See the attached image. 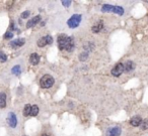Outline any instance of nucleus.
<instances>
[{
    "instance_id": "f257e3e1",
    "label": "nucleus",
    "mask_w": 148,
    "mask_h": 136,
    "mask_svg": "<svg viewBox=\"0 0 148 136\" xmlns=\"http://www.w3.org/2000/svg\"><path fill=\"white\" fill-rule=\"evenodd\" d=\"M57 44H58V47L61 50H66L68 53H71L75 48V44L72 37L66 35V34H59L58 38H57Z\"/></svg>"
},
{
    "instance_id": "f03ea898",
    "label": "nucleus",
    "mask_w": 148,
    "mask_h": 136,
    "mask_svg": "<svg viewBox=\"0 0 148 136\" xmlns=\"http://www.w3.org/2000/svg\"><path fill=\"white\" fill-rule=\"evenodd\" d=\"M81 21H82V15L79 14V13H75L67 20V26L69 28H71V29L77 28L80 25Z\"/></svg>"
},
{
    "instance_id": "7ed1b4c3",
    "label": "nucleus",
    "mask_w": 148,
    "mask_h": 136,
    "mask_svg": "<svg viewBox=\"0 0 148 136\" xmlns=\"http://www.w3.org/2000/svg\"><path fill=\"white\" fill-rule=\"evenodd\" d=\"M54 82H55V80L51 75H44L40 80V85L42 88L48 89V88H51L53 86Z\"/></svg>"
},
{
    "instance_id": "20e7f679",
    "label": "nucleus",
    "mask_w": 148,
    "mask_h": 136,
    "mask_svg": "<svg viewBox=\"0 0 148 136\" xmlns=\"http://www.w3.org/2000/svg\"><path fill=\"white\" fill-rule=\"evenodd\" d=\"M7 124L9 125V127L11 128L15 129L16 127L18 125V118L16 116V114L14 112H9L8 113V116H7Z\"/></svg>"
},
{
    "instance_id": "39448f33",
    "label": "nucleus",
    "mask_w": 148,
    "mask_h": 136,
    "mask_svg": "<svg viewBox=\"0 0 148 136\" xmlns=\"http://www.w3.org/2000/svg\"><path fill=\"white\" fill-rule=\"evenodd\" d=\"M122 128L120 126H112L109 127L105 131V136H121Z\"/></svg>"
},
{
    "instance_id": "423d86ee",
    "label": "nucleus",
    "mask_w": 148,
    "mask_h": 136,
    "mask_svg": "<svg viewBox=\"0 0 148 136\" xmlns=\"http://www.w3.org/2000/svg\"><path fill=\"white\" fill-rule=\"evenodd\" d=\"M112 75L114 76V77H120V76L123 74V73H125V69H124V64L123 63H119L117 64L116 66H115L112 71H111Z\"/></svg>"
},
{
    "instance_id": "0eeeda50",
    "label": "nucleus",
    "mask_w": 148,
    "mask_h": 136,
    "mask_svg": "<svg viewBox=\"0 0 148 136\" xmlns=\"http://www.w3.org/2000/svg\"><path fill=\"white\" fill-rule=\"evenodd\" d=\"M41 21V15H36L34 16L31 19H30L27 23V28H30V27H34L38 23H40Z\"/></svg>"
},
{
    "instance_id": "6e6552de",
    "label": "nucleus",
    "mask_w": 148,
    "mask_h": 136,
    "mask_svg": "<svg viewBox=\"0 0 148 136\" xmlns=\"http://www.w3.org/2000/svg\"><path fill=\"white\" fill-rule=\"evenodd\" d=\"M24 44H26V39L24 38H16L12 41H10V46L13 48H18L20 46H22Z\"/></svg>"
},
{
    "instance_id": "1a4fd4ad",
    "label": "nucleus",
    "mask_w": 148,
    "mask_h": 136,
    "mask_svg": "<svg viewBox=\"0 0 148 136\" xmlns=\"http://www.w3.org/2000/svg\"><path fill=\"white\" fill-rule=\"evenodd\" d=\"M142 122H143V120H142V118L140 116H134V117L131 118V120H130V123L133 127L140 126L142 124Z\"/></svg>"
},
{
    "instance_id": "9d476101",
    "label": "nucleus",
    "mask_w": 148,
    "mask_h": 136,
    "mask_svg": "<svg viewBox=\"0 0 148 136\" xmlns=\"http://www.w3.org/2000/svg\"><path fill=\"white\" fill-rule=\"evenodd\" d=\"M124 69H125V73H130L135 69V64L132 61H127L126 63H124Z\"/></svg>"
},
{
    "instance_id": "9b49d317",
    "label": "nucleus",
    "mask_w": 148,
    "mask_h": 136,
    "mask_svg": "<svg viewBox=\"0 0 148 136\" xmlns=\"http://www.w3.org/2000/svg\"><path fill=\"white\" fill-rule=\"evenodd\" d=\"M40 59H41V57H40V56L38 55V54H31L30 56V63L32 65V66H37L39 63H40Z\"/></svg>"
},
{
    "instance_id": "f8f14e48",
    "label": "nucleus",
    "mask_w": 148,
    "mask_h": 136,
    "mask_svg": "<svg viewBox=\"0 0 148 136\" xmlns=\"http://www.w3.org/2000/svg\"><path fill=\"white\" fill-rule=\"evenodd\" d=\"M103 28H104V21H103V20H100L96 24H94L93 26L91 27V30H92V32H94V33H98L100 31L103 30Z\"/></svg>"
},
{
    "instance_id": "ddd939ff",
    "label": "nucleus",
    "mask_w": 148,
    "mask_h": 136,
    "mask_svg": "<svg viewBox=\"0 0 148 136\" xmlns=\"http://www.w3.org/2000/svg\"><path fill=\"white\" fill-rule=\"evenodd\" d=\"M112 13H115V14H118L120 16L124 15L125 13V9L123 6H120V5H114V8H113V11Z\"/></svg>"
},
{
    "instance_id": "4468645a",
    "label": "nucleus",
    "mask_w": 148,
    "mask_h": 136,
    "mask_svg": "<svg viewBox=\"0 0 148 136\" xmlns=\"http://www.w3.org/2000/svg\"><path fill=\"white\" fill-rule=\"evenodd\" d=\"M10 72L13 76H19L22 73V67L20 65H14Z\"/></svg>"
},
{
    "instance_id": "2eb2a0df",
    "label": "nucleus",
    "mask_w": 148,
    "mask_h": 136,
    "mask_svg": "<svg viewBox=\"0 0 148 136\" xmlns=\"http://www.w3.org/2000/svg\"><path fill=\"white\" fill-rule=\"evenodd\" d=\"M6 106V94L5 93H0V109L4 108Z\"/></svg>"
},
{
    "instance_id": "dca6fc26",
    "label": "nucleus",
    "mask_w": 148,
    "mask_h": 136,
    "mask_svg": "<svg viewBox=\"0 0 148 136\" xmlns=\"http://www.w3.org/2000/svg\"><path fill=\"white\" fill-rule=\"evenodd\" d=\"M113 8H114V5H111V4H104V5L102 6V11L104 12V13L112 12V11H113Z\"/></svg>"
},
{
    "instance_id": "f3484780",
    "label": "nucleus",
    "mask_w": 148,
    "mask_h": 136,
    "mask_svg": "<svg viewBox=\"0 0 148 136\" xmlns=\"http://www.w3.org/2000/svg\"><path fill=\"white\" fill-rule=\"evenodd\" d=\"M37 45H38V46H39V47H44L45 45H47V39H46V36L41 37V38L38 40Z\"/></svg>"
},
{
    "instance_id": "a211bd4d",
    "label": "nucleus",
    "mask_w": 148,
    "mask_h": 136,
    "mask_svg": "<svg viewBox=\"0 0 148 136\" xmlns=\"http://www.w3.org/2000/svg\"><path fill=\"white\" fill-rule=\"evenodd\" d=\"M39 114V107L37 105H32L31 106V110H30V115L31 117H35Z\"/></svg>"
},
{
    "instance_id": "6ab92c4d",
    "label": "nucleus",
    "mask_w": 148,
    "mask_h": 136,
    "mask_svg": "<svg viewBox=\"0 0 148 136\" xmlns=\"http://www.w3.org/2000/svg\"><path fill=\"white\" fill-rule=\"evenodd\" d=\"M30 110H31V106L30 104H28L23 109V115L24 116H30Z\"/></svg>"
},
{
    "instance_id": "aec40b11",
    "label": "nucleus",
    "mask_w": 148,
    "mask_h": 136,
    "mask_svg": "<svg viewBox=\"0 0 148 136\" xmlns=\"http://www.w3.org/2000/svg\"><path fill=\"white\" fill-rule=\"evenodd\" d=\"M83 47H84L85 50H88V52H90V50H92V49H93L94 45L91 44V42H86V44H84Z\"/></svg>"
},
{
    "instance_id": "412c9836",
    "label": "nucleus",
    "mask_w": 148,
    "mask_h": 136,
    "mask_svg": "<svg viewBox=\"0 0 148 136\" xmlns=\"http://www.w3.org/2000/svg\"><path fill=\"white\" fill-rule=\"evenodd\" d=\"M87 58H88V52L81 53V54L79 55V59H80L81 62H85Z\"/></svg>"
},
{
    "instance_id": "4be33fe9",
    "label": "nucleus",
    "mask_w": 148,
    "mask_h": 136,
    "mask_svg": "<svg viewBox=\"0 0 148 136\" xmlns=\"http://www.w3.org/2000/svg\"><path fill=\"white\" fill-rule=\"evenodd\" d=\"M0 61H1L2 63H4V62L7 61V56L3 52H1V50H0Z\"/></svg>"
},
{
    "instance_id": "5701e85b",
    "label": "nucleus",
    "mask_w": 148,
    "mask_h": 136,
    "mask_svg": "<svg viewBox=\"0 0 148 136\" xmlns=\"http://www.w3.org/2000/svg\"><path fill=\"white\" fill-rule=\"evenodd\" d=\"M12 37H13V33L11 31H7L4 34V38L5 39H11Z\"/></svg>"
},
{
    "instance_id": "b1692460",
    "label": "nucleus",
    "mask_w": 148,
    "mask_h": 136,
    "mask_svg": "<svg viewBox=\"0 0 148 136\" xmlns=\"http://www.w3.org/2000/svg\"><path fill=\"white\" fill-rule=\"evenodd\" d=\"M30 12L29 10L23 11V12L21 13V15H20V17H21V18H23V19H26V18H28L29 16H30Z\"/></svg>"
},
{
    "instance_id": "393cba45",
    "label": "nucleus",
    "mask_w": 148,
    "mask_h": 136,
    "mask_svg": "<svg viewBox=\"0 0 148 136\" xmlns=\"http://www.w3.org/2000/svg\"><path fill=\"white\" fill-rule=\"evenodd\" d=\"M72 4V2L70 1V0H66V1H62V5L65 7V8H68L70 7V5Z\"/></svg>"
},
{
    "instance_id": "a878e982",
    "label": "nucleus",
    "mask_w": 148,
    "mask_h": 136,
    "mask_svg": "<svg viewBox=\"0 0 148 136\" xmlns=\"http://www.w3.org/2000/svg\"><path fill=\"white\" fill-rule=\"evenodd\" d=\"M46 39H47V45H52L53 44V37L51 35H46Z\"/></svg>"
},
{
    "instance_id": "bb28decb",
    "label": "nucleus",
    "mask_w": 148,
    "mask_h": 136,
    "mask_svg": "<svg viewBox=\"0 0 148 136\" xmlns=\"http://www.w3.org/2000/svg\"><path fill=\"white\" fill-rule=\"evenodd\" d=\"M41 136H50V135H49V134H46V133H44V134H42Z\"/></svg>"
}]
</instances>
